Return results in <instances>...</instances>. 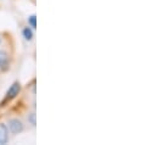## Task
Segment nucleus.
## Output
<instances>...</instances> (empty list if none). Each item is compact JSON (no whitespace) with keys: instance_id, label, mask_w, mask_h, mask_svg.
Segmentation results:
<instances>
[{"instance_id":"nucleus-6","label":"nucleus","mask_w":157,"mask_h":145,"mask_svg":"<svg viewBox=\"0 0 157 145\" xmlns=\"http://www.w3.org/2000/svg\"><path fill=\"white\" fill-rule=\"evenodd\" d=\"M28 121L31 122L32 126H36V113H31L28 116Z\"/></svg>"},{"instance_id":"nucleus-5","label":"nucleus","mask_w":157,"mask_h":145,"mask_svg":"<svg viewBox=\"0 0 157 145\" xmlns=\"http://www.w3.org/2000/svg\"><path fill=\"white\" fill-rule=\"evenodd\" d=\"M28 23L31 25L32 28H37V17H36V15H32V16L28 17Z\"/></svg>"},{"instance_id":"nucleus-4","label":"nucleus","mask_w":157,"mask_h":145,"mask_svg":"<svg viewBox=\"0 0 157 145\" xmlns=\"http://www.w3.org/2000/svg\"><path fill=\"white\" fill-rule=\"evenodd\" d=\"M22 34H23L26 40H32V38H33V32H32V29L28 28V27H26V28L22 31Z\"/></svg>"},{"instance_id":"nucleus-1","label":"nucleus","mask_w":157,"mask_h":145,"mask_svg":"<svg viewBox=\"0 0 157 145\" xmlns=\"http://www.w3.org/2000/svg\"><path fill=\"white\" fill-rule=\"evenodd\" d=\"M9 129H10L11 133L18 134V133H21L23 131V124H22V122L20 120L12 118V120L9 121Z\"/></svg>"},{"instance_id":"nucleus-2","label":"nucleus","mask_w":157,"mask_h":145,"mask_svg":"<svg viewBox=\"0 0 157 145\" xmlns=\"http://www.w3.org/2000/svg\"><path fill=\"white\" fill-rule=\"evenodd\" d=\"M20 90H21V84H20L18 82H15V83L9 88V90L6 92V100H11V99L16 98V95H18Z\"/></svg>"},{"instance_id":"nucleus-3","label":"nucleus","mask_w":157,"mask_h":145,"mask_svg":"<svg viewBox=\"0 0 157 145\" xmlns=\"http://www.w3.org/2000/svg\"><path fill=\"white\" fill-rule=\"evenodd\" d=\"M9 139V131L4 123H0V144L4 145L7 143Z\"/></svg>"}]
</instances>
